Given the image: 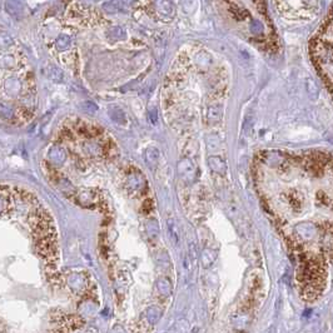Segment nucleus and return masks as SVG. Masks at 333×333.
Wrapping results in <instances>:
<instances>
[{"mask_svg": "<svg viewBox=\"0 0 333 333\" xmlns=\"http://www.w3.org/2000/svg\"><path fill=\"white\" fill-rule=\"evenodd\" d=\"M69 44H70V40H69L68 36L62 35L59 36V39L57 40V47L59 49H66V48L69 47Z\"/></svg>", "mask_w": 333, "mask_h": 333, "instance_id": "423d86ee", "label": "nucleus"}, {"mask_svg": "<svg viewBox=\"0 0 333 333\" xmlns=\"http://www.w3.org/2000/svg\"><path fill=\"white\" fill-rule=\"evenodd\" d=\"M110 117H112V119L114 120V122H117V123L119 124H123L124 122H126V114H124L120 109L110 110Z\"/></svg>", "mask_w": 333, "mask_h": 333, "instance_id": "39448f33", "label": "nucleus"}, {"mask_svg": "<svg viewBox=\"0 0 333 333\" xmlns=\"http://www.w3.org/2000/svg\"><path fill=\"white\" fill-rule=\"evenodd\" d=\"M145 159H147V163L153 168L159 159L158 149L157 148H149V149L145 150Z\"/></svg>", "mask_w": 333, "mask_h": 333, "instance_id": "20e7f679", "label": "nucleus"}, {"mask_svg": "<svg viewBox=\"0 0 333 333\" xmlns=\"http://www.w3.org/2000/svg\"><path fill=\"white\" fill-rule=\"evenodd\" d=\"M162 317V309L159 307L154 306V307H149L147 309V320L149 321V323L152 325H156L158 323V321L161 320Z\"/></svg>", "mask_w": 333, "mask_h": 333, "instance_id": "f257e3e1", "label": "nucleus"}, {"mask_svg": "<svg viewBox=\"0 0 333 333\" xmlns=\"http://www.w3.org/2000/svg\"><path fill=\"white\" fill-rule=\"evenodd\" d=\"M209 166L212 168V169L214 170V172L219 173V174H224L226 173V164H224V162L222 161L221 158H218V157H216V158H209Z\"/></svg>", "mask_w": 333, "mask_h": 333, "instance_id": "7ed1b4c3", "label": "nucleus"}, {"mask_svg": "<svg viewBox=\"0 0 333 333\" xmlns=\"http://www.w3.org/2000/svg\"><path fill=\"white\" fill-rule=\"evenodd\" d=\"M157 288L162 296H170L172 293V284L166 278H161L157 281Z\"/></svg>", "mask_w": 333, "mask_h": 333, "instance_id": "f03ea898", "label": "nucleus"}, {"mask_svg": "<svg viewBox=\"0 0 333 333\" xmlns=\"http://www.w3.org/2000/svg\"><path fill=\"white\" fill-rule=\"evenodd\" d=\"M112 34L113 35H115L114 36L115 39H122L126 36V33H124L123 30L120 29V28H114V29H112Z\"/></svg>", "mask_w": 333, "mask_h": 333, "instance_id": "0eeeda50", "label": "nucleus"}, {"mask_svg": "<svg viewBox=\"0 0 333 333\" xmlns=\"http://www.w3.org/2000/svg\"><path fill=\"white\" fill-rule=\"evenodd\" d=\"M112 333H126V331H124V328L122 326H115L112 330Z\"/></svg>", "mask_w": 333, "mask_h": 333, "instance_id": "6e6552de", "label": "nucleus"}, {"mask_svg": "<svg viewBox=\"0 0 333 333\" xmlns=\"http://www.w3.org/2000/svg\"><path fill=\"white\" fill-rule=\"evenodd\" d=\"M1 208H3V200L0 198V210H1Z\"/></svg>", "mask_w": 333, "mask_h": 333, "instance_id": "1a4fd4ad", "label": "nucleus"}]
</instances>
